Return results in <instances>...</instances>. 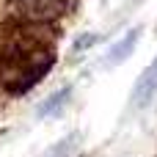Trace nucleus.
<instances>
[{"label": "nucleus", "instance_id": "nucleus-5", "mask_svg": "<svg viewBox=\"0 0 157 157\" xmlns=\"http://www.w3.org/2000/svg\"><path fill=\"white\" fill-rule=\"evenodd\" d=\"M66 97H69V88H61V91H55V94H52V97H50V99H47V102H44V105L39 108V113L44 116V113L55 110V108H58V105H61V102H63Z\"/></svg>", "mask_w": 157, "mask_h": 157}, {"label": "nucleus", "instance_id": "nucleus-4", "mask_svg": "<svg viewBox=\"0 0 157 157\" xmlns=\"http://www.w3.org/2000/svg\"><path fill=\"white\" fill-rule=\"evenodd\" d=\"M138 33H141V30H138V28H132V30H130V33H127L119 44H113V50H110V55H108V58H110V63H119V61L130 58L132 47L138 44Z\"/></svg>", "mask_w": 157, "mask_h": 157}, {"label": "nucleus", "instance_id": "nucleus-3", "mask_svg": "<svg viewBox=\"0 0 157 157\" xmlns=\"http://www.w3.org/2000/svg\"><path fill=\"white\" fill-rule=\"evenodd\" d=\"M155 94H157V55H155V61L141 72L138 83H135V88H132V105H135V108H144Z\"/></svg>", "mask_w": 157, "mask_h": 157}, {"label": "nucleus", "instance_id": "nucleus-1", "mask_svg": "<svg viewBox=\"0 0 157 157\" xmlns=\"http://www.w3.org/2000/svg\"><path fill=\"white\" fill-rule=\"evenodd\" d=\"M55 63V52L47 39L22 28L14 30L0 47V86L8 94L30 91Z\"/></svg>", "mask_w": 157, "mask_h": 157}, {"label": "nucleus", "instance_id": "nucleus-2", "mask_svg": "<svg viewBox=\"0 0 157 157\" xmlns=\"http://www.w3.org/2000/svg\"><path fill=\"white\" fill-rule=\"evenodd\" d=\"M8 3H11V11L28 25L52 22L66 8V0H8Z\"/></svg>", "mask_w": 157, "mask_h": 157}]
</instances>
